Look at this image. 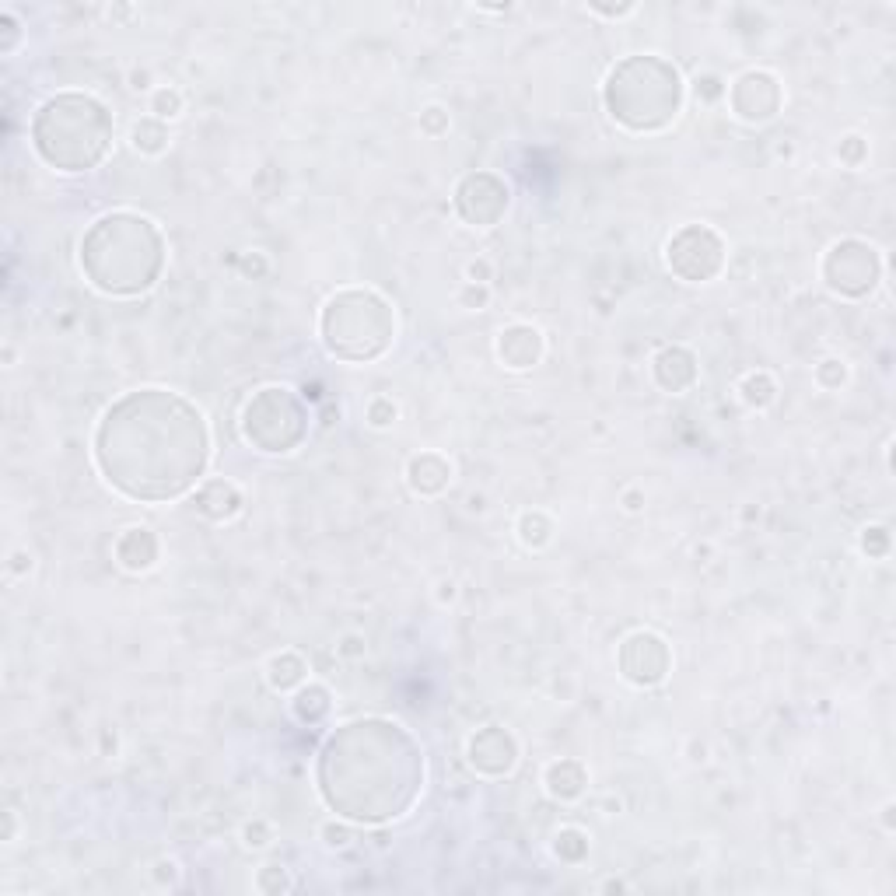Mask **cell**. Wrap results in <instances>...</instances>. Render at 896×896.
<instances>
[{
    "mask_svg": "<svg viewBox=\"0 0 896 896\" xmlns=\"http://www.w3.org/2000/svg\"><path fill=\"white\" fill-rule=\"evenodd\" d=\"M294 707H298L301 718L315 721L319 714H326V690H322V686H308V690H301V697Z\"/></svg>",
    "mask_w": 896,
    "mask_h": 896,
    "instance_id": "obj_18",
    "label": "cell"
},
{
    "mask_svg": "<svg viewBox=\"0 0 896 896\" xmlns=\"http://www.w3.org/2000/svg\"><path fill=\"white\" fill-rule=\"evenodd\" d=\"M518 529H522V539L529 546H539L550 539V522H546V515H539V511H525Z\"/></svg>",
    "mask_w": 896,
    "mask_h": 896,
    "instance_id": "obj_16",
    "label": "cell"
},
{
    "mask_svg": "<svg viewBox=\"0 0 896 896\" xmlns=\"http://www.w3.org/2000/svg\"><path fill=\"white\" fill-rule=\"evenodd\" d=\"M105 228V235L116 242L119 256L102 277L95 280V287L109 294H137L144 287L154 284L158 277V266L161 256H130V252H158L161 249V238L158 231L151 228V221L144 217H133V214H112L98 221Z\"/></svg>",
    "mask_w": 896,
    "mask_h": 896,
    "instance_id": "obj_4",
    "label": "cell"
},
{
    "mask_svg": "<svg viewBox=\"0 0 896 896\" xmlns=\"http://www.w3.org/2000/svg\"><path fill=\"white\" fill-rule=\"evenodd\" d=\"M301 672H305V665H301L298 655H280L270 662V683L273 690H287V686H294L301 679Z\"/></svg>",
    "mask_w": 896,
    "mask_h": 896,
    "instance_id": "obj_15",
    "label": "cell"
},
{
    "mask_svg": "<svg viewBox=\"0 0 896 896\" xmlns=\"http://www.w3.org/2000/svg\"><path fill=\"white\" fill-rule=\"evenodd\" d=\"M179 109H182V98H179V91H158V98H154V112H158L161 119H172V116H179Z\"/></svg>",
    "mask_w": 896,
    "mask_h": 896,
    "instance_id": "obj_19",
    "label": "cell"
},
{
    "mask_svg": "<svg viewBox=\"0 0 896 896\" xmlns=\"http://www.w3.org/2000/svg\"><path fill=\"white\" fill-rule=\"evenodd\" d=\"M133 144H137V151H147V154L165 151V144H168L165 126H161L158 119H144V123L133 126Z\"/></svg>",
    "mask_w": 896,
    "mask_h": 896,
    "instance_id": "obj_14",
    "label": "cell"
},
{
    "mask_svg": "<svg viewBox=\"0 0 896 896\" xmlns=\"http://www.w3.org/2000/svg\"><path fill=\"white\" fill-rule=\"evenodd\" d=\"M546 784H550V795L574 798V795H581V788L588 784V777H585V770H581V763L560 760V763H553V767L546 770Z\"/></svg>",
    "mask_w": 896,
    "mask_h": 896,
    "instance_id": "obj_13",
    "label": "cell"
},
{
    "mask_svg": "<svg viewBox=\"0 0 896 896\" xmlns=\"http://www.w3.org/2000/svg\"><path fill=\"white\" fill-rule=\"evenodd\" d=\"M322 340L336 357L368 361L392 340V315L382 298L368 291H347L322 312Z\"/></svg>",
    "mask_w": 896,
    "mask_h": 896,
    "instance_id": "obj_3",
    "label": "cell"
},
{
    "mask_svg": "<svg viewBox=\"0 0 896 896\" xmlns=\"http://www.w3.org/2000/svg\"><path fill=\"white\" fill-rule=\"evenodd\" d=\"M469 763L483 774H508L515 767V739L504 728H483L469 739Z\"/></svg>",
    "mask_w": 896,
    "mask_h": 896,
    "instance_id": "obj_7",
    "label": "cell"
},
{
    "mask_svg": "<svg viewBox=\"0 0 896 896\" xmlns=\"http://www.w3.org/2000/svg\"><path fill=\"white\" fill-rule=\"evenodd\" d=\"M487 263H473L469 266V277H473V284H483V280H487Z\"/></svg>",
    "mask_w": 896,
    "mask_h": 896,
    "instance_id": "obj_24",
    "label": "cell"
},
{
    "mask_svg": "<svg viewBox=\"0 0 896 896\" xmlns=\"http://www.w3.org/2000/svg\"><path fill=\"white\" fill-rule=\"evenodd\" d=\"M35 147L49 165L63 172L91 168L105 154L112 137V123L105 109L88 95L49 98L35 119Z\"/></svg>",
    "mask_w": 896,
    "mask_h": 896,
    "instance_id": "obj_2",
    "label": "cell"
},
{
    "mask_svg": "<svg viewBox=\"0 0 896 896\" xmlns=\"http://www.w3.org/2000/svg\"><path fill=\"white\" fill-rule=\"evenodd\" d=\"M368 417H371V424L375 427H385V424H392V417H396V406H392L389 399H375Z\"/></svg>",
    "mask_w": 896,
    "mask_h": 896,
    "instance_id": "obj_20",
    "label": "cell"
},
{
    "mask_svg": "<svg viewBox=\"0 0 896 896\" xmlns=\"http://www.w3.org/2000/svg\"><path fill=\"white\" fill-rule=\"evenodd\" d=\"M410 483H413V490H420V494H438V490L448 483V462L431 452L417 455V459L410 462Z\"/></svg>",
    "mask_w": 896,
    "mask_h": 896,
    "instance_id": "obj_12",
    "label": "cell"
},
{
    "mask_svg": "<svg viewBox=\"0 0 896 896\" xmlns=\"http://www.w3.org/2000/svg\"><path fill=\"white\" fill-rule=\"evenodd\" d=\"M270 833H266V826L263 823H256V830H252V826H245V844L249 847H263V844H270Z\"/></svg>",
    "mask_w": 896,
    "mask_h": 896,
    "instance_id": "obj_22",
    "label": "cell"
},
{
    "mask_svg": "<svg viewBox=\"0 0 896 896\" xmlns=\"http://www.w3.org/2000/svg\"><path fill=\"white\" fill-rule=\"evenodd\" d=\"M116 557H119V564L130 567V571H144V567H151L154 557H158V539L151 536V529H130L116 543Z\"/></svg>",
    "mask_w": 896,
    "mask_h": 896,
    "instance_id": "obj_10",
    "label": "cell"
},
{
    "mask_svg": "<svg viewBox=\"0 0 896 896\" xmlns=\"http://www.w3.org/2000/svg\"><path fill=\"white\" fill-rule=\"evenodd\" d=\"M98 431L147 445L102 462L105 480L130 497H144V501L175 497L193 487V480L207 466V427L200 410L161 389H144L119 399L105 413Z\"/></svg>",
    "mask_w": 896,
    "mask_h": 896,
    "instance_id": "obj_1",
    "label": "cell"
},
{
    "mask_svg": "<svg viewBox=\"0 0 896 896\" xmlns=\"http://www.w3.org/2000/svg\"><path fill=\"white\" fill-rule=\"evenodd\" d=\"M497 350H501V361L508 368H532L543 354V340L532 326H511L508 333H501Z\"/></svg>",
    "mask_w": 896,
    "mask_h": 896,
    "instance_id": "obj_8",
    "label": "cell"
},
{
    "mask_svg": "<svg viewBox=\"0 0 896 896\" xmlns=\"http://www.w3.org/2000/svg\"><path fill=\"white\" fill-rule=\"evenodd\" d=\"M669 266L686 280H707L721 266V238L707 228H683L669 242Z\"/></svg>",
    "mask_w": 896,
    "mask_h": 896,
    "instance_id": "obj_6",
    "label": "cell"
},
{
    "mask_svg": "<svg viewBox=\"0 0 896 896\" xmlns=\"http://www.w3.org/2000/svg\"><path fill=\"white\" fill-rule=\"evenodd\" d=\"M483 186H490V196H494V207H490V210H476V207H473V210H466V214H462V217H466V221L483 224V228H487V224H494L497 217H501V210L508 207V189H504L501 182L494 179V175H469V179L459 186V193H462V196H469V193H473V189H483ZM483 196H487V193H480V203H487V200H483Z\"/></svg>",
    "mask_w": 896,
    "mask_h": 896,
    "instance_id": "obj_9",
    "label": "cell"
},
{
    "mask_svg": "<svg viewBox=\"0 0 896 896\" xmlns=\"http://www.w3.org/2000/svg\"><path fill=\"white\" fill-rule=\"evenodd\" d=\"M826 284L837 294H858L872 291L875 280H879V259H875V249L865 242H840L830 249L826 256Z\"/></svg>",
    "mask_w": 896,
    "mask_h": 896,
    "instance_id": "obj_5",
    "label": "cell"
},
{
    "mask_svg": "<svg viewBox=\"0 0 896 896\" xmlns=\"http://www.w3.org/2000/svg\"><path fill=\"white\" fill-rule=\"evenodd\" d=\"M238 504H242V497H238V490L231 487V483H221V480H210L207 487L196 494V508L203 511V515L210 518H228L238 511Z\"/></svg>",
    "mask_w": 896,
    "mask_h": 896,
    "instance_id": "obj_11",
    "label": "cell"
},
{
    "mask_svg": "<svg viewBox=\"0 0 896 896\" xmlns=\"http://www.w3.org/2000/svg\"><path fill=\"white\" fill-rule=\"evenodd\" d=\"M322 833H326V844H329V847H343V844H350V833L343 830V826H333V823H329Z\"/></svg>",
    "mask_w": 896,
    "mask_h": 896,
    "instance_id": "obj_21",
    "label": "cell"
},
{
    "mask_svg": "<svg viewBox=\"0 0 896 896\" xmlns=\"http://www.w3.org/2000/svg\"><path fill=\"white\" fill-rule=\"evenodd\" d=\"M462 301H466V305H473V308H476V305H483V301H487V287H483V284H480V287L469 284V287H466V294H462Z\"/></svg>",
    "mask_w": 896,
    "mask_h": 896,
    "instance_id": "obj_23",
    "label": "cell"
},
{
    "mask_svg": "<svg viewBox=\"0 0 896 896\" xmlns=\"http://www.w3.org/2000/svg\"><path fill=\"white\" fill-rule=\"evenodd\" d=\"M742 396H746V403H753V406H767L770 399H774V382H770L767 375H749L746 382H742Z\"/></svg>",
    "mask_w": 896,
    "mask_h": 896,
    "instance_id": "obj_17",
    "label": "cell"
}]
</instances>
